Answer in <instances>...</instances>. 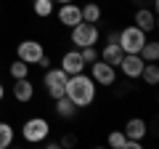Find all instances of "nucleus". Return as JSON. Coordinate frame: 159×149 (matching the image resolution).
<instances>
[{
	"label": "nucleus",
	"instance_id": "f257e3e1",
	"mask_svg": "<svg viewBox=\"0 0 159 149\" xmlns=\"http://www.w3.org/2000/svg\"><path fill=\"white\" fill-rule=\"evenodd\" d=\"M66 99L72 104H77L80 109L90 107V104L96 101V83H93L90 74H85V72L69 74V80H66Z\"/></svg>",
	"mask_w": 159,
	"mask_h": 149
},
{
	"label": "nucleus",
	"instance_id": "f03ea898",
	"mask_svg": "<svg viewBox=\"0 0 159 149\" xmlns=\"http://www.w3.org/2000/svg\"><path fill=\"white\" fill-rule=\"evenodd\" d=\"M146 40H148V35L141 27H135V24H130L122 32H117V43L122 48V53H141V48H143Z\"/></svg>",
	"mask_w": 159,
	"mask_h": 149
},
{
	"label": "nucleus",
	"instance_id": "7ed1b4c3",
	"mask_svg": "<svg viewBox=\"0 0 159 149\" xmlns=\"http://www.w3.org/2000/svg\"><path fill=\"white\" fill-rule=\"evenodd\" d=\"M48 136H51V123L45 117H29L21 125V138L27 144H43Z\"/></svg>",
	"mask_w": 159,
	"mask_h": 149
},
{
	"label": "nucleus",
	"instance_id": "20e7f679",
	"mask_svg": "<svg viewBox=\"0 0 159 149\" xmlns=\"http://www.w3.org/2000/svg\"><path fill=\"white\" fill-rule=\"evenodd\" d=\"M98 37H101V32H98L96 24L80 22V24H74V27H69V40H72V46H77V48L96 46Z\"/></svg>",
	"mask_w": 159,
	"mask_h": 149
},
{
	"label": "nucleus",
	"instance_id": "39448f33",
	"mask_svg": "<svg viewBox=\"0 0 159 149\" xmlns=\"http://www.w3.org/2000/svg\"><path fill=\"white\" fill-rule=\"evenodd\" d=\"M66 80H69V74L64 72L61 67H48L45 69V77H43V83H45V91L48 96L56 101V99L66 96Z\"/></svg>",
	"mask_w": 159,
	"mask_h": 149
},
{
	"label": "nucleus",
	"instance_id": "423d86ee",
	"mask_svg": "<svg viewBox=\"0 0 159 149\" xmlns=\"http://www.w3.org/2000/svg\"><path fill=\"white\" fill-rule=\"evenodd\" d=\"M88 67H90V77H93L96 85H114V83H117V67L106 64L103 59L88 64Z\"/></svg>",
	"mask_w": 159,
	"mask_h": 149
},
{
	"label": "nucleus",
	"instance_id": "0eeeda50",
	"mask_svg": "<svg viewBox=\"0 0 159 149\" xmlns=\"http://www.w3.org/2000/svg\"><path fill=\"white\" fill-rule=\"evenodd\" d=\"M43 53H45V48L40 40H21L16 46V59H21L27 64H37L43 59Z\"/></svg>",
	"mask_w": 159,
	"mask_h": 149
},
{
	"label": "nucleus",
	"instance_id": "6e6552de",
	"mask_svg": "<svg viewBox=\"0 0 159 149\" xmlns=\"http://www.w3.org/2000/svg\"><path fill=\"white\" fill-rule=\"evenodd\" d=\"M143 64H146V61L141 59V53H125V56H122V61H119V69H122V74H125V77L138 80V77H141Z\"/></svg>",
	"mask_w": 159,
	"mask_h": 149
},
{
	"label": "nucleus",
	"instance_id": "1a4fd4ad",
	"mask_svg": "<svg viewBox=\"0 0 159 149\" xmlns=\"http://www.w3.org/2000/svg\"><path fill=\"white\" fill-rule=\"evenodd\" d=\"M133 24H135V27H141L146 35H148V32H154V29H157V11H154V8H148V6L135 8Z\"/></svg>",
	"mask_w": 159,
	"mask_h": 149
},
{
	"label": "nucleus",
	"instance_id": "9d476101",
	"mask_svg": "<svg viewBox=\"0 0 159 149\" xmlns=\"http://www.w3.org/2000/svg\"><path fill=\"white\" fill-rule=\"evenodd\" d=\"M61 69L66 74H80L85 72V61H82V56H80V48H74V51H66L61 56Z\"/></svg>",
	"mask_w": 159,
	"mask_h": 149
},
{
	"label": "nucleus",
	"instance_id": "9b49d317",
	"mask_svg": "<svg viewBox=\"0 0 159 149\" xmlns=\"http://www.w3.org/2000/svg\"><path fill=\"white\" fill-rule=\"evenodd\" d=\"M58 22L64 24V27H74V24L82 22V11H80L77 3H61V8H58Z\"/></svg>",
	"mask_w": 159,
	"mask_h": 149
},
{
	"label": "nucleus",
	"instance_id": "f8f14e48",
	"mask_svg": "<svg viewBox=\"0 0 159 149\" xmlns=\"http://www.w3.org/2000/svg\"><path fill=\"white\" fill-rule=\"evenodd\" d=\"M13 99L19 104H29L34 99V85L29 77H21V80H13Z\"/></svg>",
	"mask_w": 159,
	"mask_h": 149
},
{
	"label": "nucleus",
	"instance_id": "ddd939ff",
	"mask_svg": "<svg viewBox=\"0 0 159 149\" xmlns=\"http://www.w3.org/2000/svg\"><path fill=\"white\" fill-rule=\"evenodd\" d=\"M148 133V123L143 120V117H130V120L125 123V136L127 138H135V141H143Z\"/></svg>",
	"mask_w": 159,
	"mask_h": 149
},
{
	"label": "nucleus",
	"instance_id": "4468645a",
	"mask_svg": "<svg viewBox=\"0 0 159 149\" xmlns=\"http://www.w3.org/2000/svg\"><path fill=\"white\" fill-rule=\"evenodd\" d=\"M122 48H119V43L117 40H106V46L101 48V56L98 59H103L106 64H111V67H119V61H122Z\"/></svg>",
	"mask_w": 159,
	"mask_h": 149
},
{
	"label": "nucleus",
	"instance_id": "2eb2a0df",
	"mask_svg": "<svg viewBox=\"0 0 159 149\" xmlns=\"http://www.w3.org/2000/svg\"><path fill=\"white\" fill-rule=\"evenodd\" d=\"M56 115L61 117V120H74V117L80 115V107L72 104L66 96H61V99H56Z\"/></svg>",
	"mask_w": 159,
	"mask_h": 149
},
{
	"label": "nucleus",
	"instance_id": "dca6fc26",
	"mask_svg": "<svg viewBox=\"0 0 159 149\" xmlns=\"http://www.w3.org/2000/svg\"><path fill=\"white\" fill-rule=\"evenodd\" d=\"M80 11H82V22H88V24L101 22V6L98 3H85V6H80Z\"/></svg>",
	"mask_w": 159,
	"mask_h": 149
},
{
	"label": "nucleus",
	"instance_id": "f3484780",
	"mask_svg": "<svg viewBox=\"0 0 159 149\" xmlns=\"http://www.w3.org/2000/svg\"><path fill=\"white\" fill-rule=\"evenodd\" d=\"M141 77H143L146 85H151V88L157 85V83H159V67H157V61H146V64H143Z\"/></svg>",
	"mask_w": 159,
	"mask_h": 149
},
{
	"label": "nucleus",
	"instance_id": "a211bd4d",
	"mask_svg": "<svg viewBox=\"0 0 159 149\" xmlns=\"http://www.w3.org/2000/svg\"><path fill=\"white\" fill-rule=\"evenodd\" d=\"M53 0H32V11H34V16H40V19H48V16H53Z\"/></svg>",
	"mask_w": 159,
	"mask_h": 149
},
{
	"label": "nucleus",
	"instance_id": "6ab92c4d",
	"mask_svg": "<svg viewBox=\"0 0 159 149\" xmlns=\"http://www.w3.org/2000/svg\"><path fill=\"white\" fill-rule=\"evenodd\" d=\"M8 72H11L13 80H21V77H29V64L21 61V59H13L11 67H8Z\"/></svg>",
	"mask_w": 159,
	"mask_h": 149
},
{
	"label": "nucleus",
	"instance_id": "aec40b11",
	"mask_svg": "<svg viewBox=\"0 0 159 149\" xmlns=\"http://www.w3.org/2000/svg\"><path fill=\"white\" fill-rule=\"evenodd\" d=\"M141 59L143 61H157L159 59V43L157 40H146L141 48Z\"/></svg>",
	"mask_w": 159,
	"mask_h": 149
},
{
	"label": "nucleus",
	"instance_id": "412c9836",
	"mask_svg": "<svg viewBox=\"0 0 159 149\" xmlns=\"http://www.w3.org/2000/svg\"><path fill=\"white\" fill-rule=\"evenodd\" d=\"M13 136H16V131H13L11 123H0V149H8V147H11Z\"/></svg>",
	"mask_w": 159,
	"mask_h": 149
},
{
	"label": "nucleus",
	"instance_id": "4be33fe9",
	"mask_svg": "<svg viewBox=\"0 0 159 149\" xmlns=\"http://www.w3.org/2000/svg\"><path fill=\"white\" fill-rule=\"evenodd\" d=\"M106 144L111 149H125V144H127L125 131H111V133H109V138H106Z\"/></svg>",
	"mask_w": 159,
	"mask_h": 149
},
{
	"label": "nucleus",
	"instance_id": "5701e85b",
	"mask_svg": "<svg viewBox=\"0 0 159 149\" xmlns=\"http://www.w3.org/2000/svg\"><path fill=\"white\" fill-rule=\"evenodd\" d=\"M80 56H82V61H85V67H88V64H93V61H98V51H96V46L80 48Z\"/></svg>",
	"mask_w": 159,
	"mask_h": 149
},
{
	"label": "nucleus",
	"instance_id": "b1692460",
	"mask_svg": "<svg viewBox=\"0 0 159 149\" xmlns=\"http://www.w3.org/2000/svg\"><path fill=\"white\" fill-rule=\"evenodd\" d=\"M74 144H77V138H74V136H64L61 141H58V147H74Z\"/></svg>",
	"mask_w": 159,
	"mask_h": 149
},
{
	"label": "nucleus",
	"instance_id": "393cba45",
	"mask_svg": "<svg viewBox=\"0 0 159 149\" xmlns=\"http://www.w3.org/2000/svg\"><path fill=\"white\" fill-rule=\"evenodd\" d=\"M133 3H135L138 8H141V6H148V8H154V11H157V0H133Z\"/></svg>",
	"mask_w": 159,
	"mask_h": 149
},
{
	"label": "nucleus",
	"instance_id": "a878e982",
	"mask_svg": "<svg viewBox=\"0 0 159 149\" xmlns=\"http://www.w3.org/2000/svg\"><path fill=\"white\" fill-rule=\"evenodd\" d=\"M37 67H40V69H48V67H51V56H45V53H43V59L37 61Z\"/></svg>",
	"mask_w": 159,
	"mask_h": 149
},
{
	"label": "nucleus",
	"instance_id": "bb28decb",
	"mask_svg": "<svg viewBox=\"0 0 159 149\" xmlns=\"http://www.w3.org/2000/svg\"><path fill=\"white\" fill-rule=\"evenodd\" d=\"M3 96H6V85L0 83V101H3Z\"/></svg>",
	"mask_w": 159,
	"mask_h": 149
},
{
	"label": "nucleus",
	"instance_id": "cd10ccee",
	"mask_svg": "<svg viewBox=\"0 0 159 149\" xmlns=\"http://www.w3.org/2000/svg\"><path fill=\"white\" fill-rule=\"evenodd\" d=\"M53 3H74V0H53Z\"/></svg>",
	"mask_w": 159,
	"mask_h": 149
},
{
	"label": "nucleus",
	"instance_id": "c85d7f7f",
	"mask_svg": "<svg viewBox=\"0 0 159 149\" xmlns=\"http://www.w3.org/2000/svg\"><path fill=\"white\" fill-rule=\"evenodd\" d=\"M0 8H3V6H0Z\"/></svg>",
	"mask_w": 159,
	"mask_h": 149
}]
</instances>
